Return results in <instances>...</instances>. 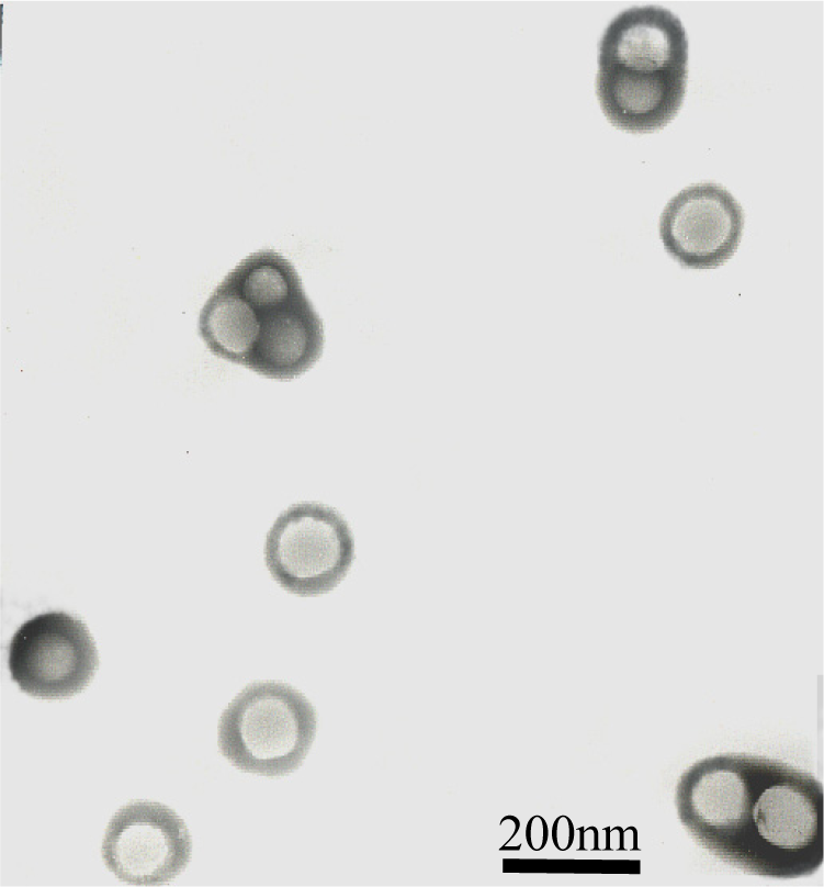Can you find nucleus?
I'll use <instances>...</instances> for the list:
<instances>
[{"label":"nucleus","mask_w":824,"mask_h":887,"mask_svg":"<svg viewBox=\"0 0 824 887\" xmlns=\"http://www.w3.org/2000/svg\"><path fill=\"white\" fill-rule=\"evenodd\" d=\"M316 728V710L296 688L275 681L253 682L223 711L217 742L237 768L283 776L302 764Z\"/></svg>","instance_id":"nucleus-1"},{"label":"nucleus","mask_w":824,"mask_h":887,"mask_svg":"<svg viewBox=\"0 0 824 887\" xmlns=\"http://www.w3.org/2000/svg\"><path fill=\"white\" fill-rule=\"evenodd\" d=\"M354 542L345 518L315 502L290 506L268 531L264 560L274 581L286 592L314 596L330 592L346 576Z\"/></svg>","instance_id":"nucleus-2"},{"label":"nucleus","mask_w":824,"mask_h":887,"mask_svg":"<svg viewBox=\"0 0 824 887\" xmlns=\"http://www.w3.org/2000/svg\"><path fill=\"white\" fill-rule=\"evenodd\" d=\"M99 664L86 624L63 610L39 613L19 626L8 647L11 678L24 693L65 698L81 692Z\"/></svg>","instance_id":"nucleus-3"},{"label":"nucleus","mask_w":824,"mask_h":887,"mask_svg":"<svg viewBox=\"0 0 824 887\" xmlns=\"http://www.w3.org/2000/svg\"><path fill=\"white\" fill-rule=\"evenodd\" d=\"M192 842L184 821L169 807L136 800L111 818L102 841V858L122 882L136 886L165 884L188 865Z\"/></svg>","instance_id":"nucleus-4"},{"label":"nucleus","mask_w":824,"mask_h":887,"mask_svg":"<svg viewBox=\"0 0 824 887\" xmlns=\"http://www.w3.org/2000/svg\"><path fill=\"white\" fill-rule=\"evenodd\" d=\"M744 228L741 204L712 182L682 189L665 206L659 238L684 268L707 270L723 266L737 250Z\"/></svg>","instance_id":"nucleus-5"},{"label":"nucleus","mask_w":824,"mask_h":887,"mask_svg":"<svg viewBox=\"0 0 824 887\" xmlns=\"http://www.w3.org/2000/svg\"><path fill=\"white\" fill-rule=\"evenodd\" d=\"M687 69L636 71L598 66L596 92L601 110L616 127L650 133L678 113L686 93Z\"/></svg>","instance_id":"nucleus-6"},{"label":"nucleus","mask_w":824,"mask_h":887,"mask_svg":"<svg viewBox=\"0 0 824 887\" xmlns=\"http://www.w3.org/2000/svg\"><path fill=\"white\" fill-rule=\"evenodd\" d=\"M688 40L680 20L657 5L619 13L599 43L598 66L636 71L687 69Z\"/></svg>","instance_id":"nucleus-7"},{"label":"nucleus","mask_w":824,"mask_h":887,"mask_svg":"<svg viewBox=\"0 0 824 887\" xmlns=\"http://www.w3.org/2000/svg\"><path fill=\"white\" fill-rule=\"evenodd\" d=\"M255 313L259 333L244 367L270 379L290 380L318 361L324 325L306 294L283 306Z\"/></svg>","instance_id":"nucleus-8"},{"label":"nucleus","mask_w":824,"mask_h":887,"mask_svg":"<svg viewBox=\"0 0 824 887\" xmlns=\"http://www.w3.org/2000/svg\"><path fill=\"white\" fill-rule=\"evenodd\" d=\"M752 815L757 833L771 846L793 851L816 839V801L800 786L783 783L766 788Z\"/></svg>","instance_id":"nucleus-9"},{"label":"nucleus","mask_w":824,"mask_h":887,"mask_svg":"<svg viewBox=\"0 0 824 887\" xmlns=\"http://www.w3.org/2000/svg\"><path fill=\"white\" fill-rule=\"evenodd\" d=\"M222 283L255 312L283 306L306 294L294 265L272 249L248 255L227 273Z\"/></svg>","instance_id":"nucleus-10"},{"label":"nucleus","mask_w":824,"mask_h":887,"mask_svg":"<svg viewBox=\"0 0 824 887\" xmlns=\"http://www.w3.org/2000/svg\"><path fill=\"white\" fill-rule=\"evenodd\" d=\"M691 805L700 822L714 830H735L747 819L743 778L731 770L716 768L696 783Z\"/></svg>","instance_id":"nucleus-11"},{"label":"nucleus","mask_w":824,"mask_h":887,"mask_svg":"<svg viewBox=\"0 0 824 887\" xmlns=\"http://www.w3.org/2000/svg\"><path fill=\"white\" fill-rule=\"evenodd\" d=\"M549 838V829L545 820L540 816H533L529 819L526 828V840L529 847L533 851L542 850Z\"/></svg>","instance_id":"nucleus-12"},{"label":"nucleus","mask_w":824,"mask_h":887,"mask_svg":"<svg viewBox=\"0 0 824 887\" xmlns=\"http://www.w3.org/2000/svg\"><path fill=\"white\" fill-rule=\"evenodd\" d=\"M574 840V827L571 819L560 816L552 826V841L560 851L568 850Z\"/></svg>","instance_id":"nucleus-13"},{"label":"nucleus","mask_w":824,"mask_h":887,"mask_svg":"<svg viewBox=\"0 0 824 887\" xmlns=\"http://www.w3.org/2000/svg\"><path fill=\"white\" fill-rule=\"evenodd\" d=\"M519 849H520V845H518L517 847H513V846H506V845H504L503 847H500V850H501V851H503V850H519Z\"/></svg>","instance_id":"nucleus-14"}]
</instances>
